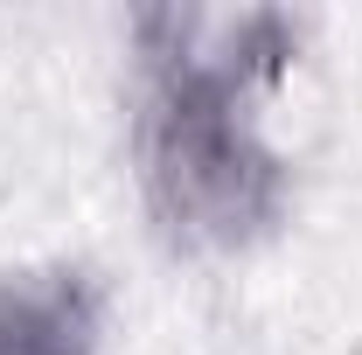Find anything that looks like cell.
Here are the masks:
<instances>
[{"label": "cell", "mask_w": 362, "mask_h": 355, "mask_svg": "<svg viewBox=\"0 0 362 355\" xmlns=\"http://www.w3.org/2000/svg\"><path fill=\"white\" fill-rule=\"evenodd\" d=\"M105 286L84 265H35L0 279V355H98Z\"/></svg>", "instance_id": "cell-2"}, {"label": "cell", "mask_w": 362, "mask_h": 355, "mask_svg": "<svg viewBox=\"0 0 362 355\" xmlns=\"http://www.w3.org/2000/svg\"><path fill=\"white\" fill-rule=\"evenodd\" d=\"M146 56L139 98V181L175 251H244L286 216V161L265 146L251 98L272 84L300 28L286 14H181L146 7L133 21Z\"/></svg>", "instance_id": "cell-1"}]
</instances>
